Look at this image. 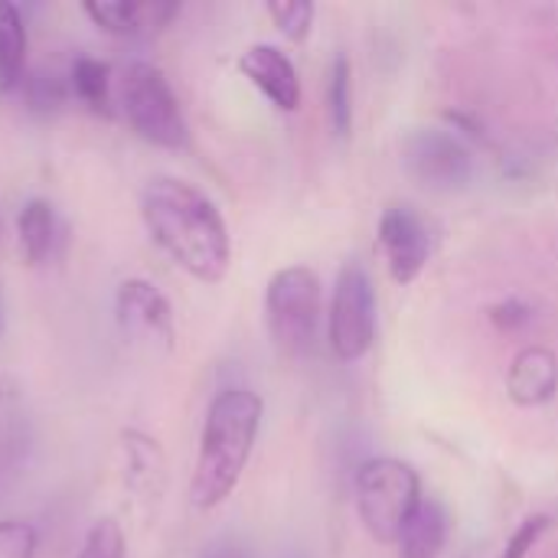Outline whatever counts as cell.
Listing matches in <instances>:
<instances>
[{
	"label": "cell",
	"instance_id": "cell-12",
	"mask_svg": "<svg viewBox=\"0 0 558 558\" xmlns=\"http://www.w3.org/2000/svg\"><path fill=\"white\" fill-rule=\"evenodd\" d=\"M239 72L278 108V111H298L301 105V78L294 62L268 43H255L239 56Z\"/></svg>",
	"mask_w": 558,
	"mask_h": 558
},
{
	"label": "cell",
	"instance_id": "cell-6",
	"mask_svg": "<svg viewBox=\"0 0 558 558\" xmlns=\"http://www.w3.org/2000/svg\"><path fill=\"white\" fill-rule=\"evenodd\" d=\"M327 340L337 360L343 363L363 360L376 340V294L360 262H347L337 275V288L327 314Z\"/></svg>",
	"mask_w": 558,
	"mask_h": 558
},
{
	"label": "cell",
	"instance_id": "cell-20",
	"mask_svg": "<svg viewBox=\"0 0 558 558\" xmlns=\"http://www.w3.org/2000/svg\"><path fill=\"white\" fill-rule=\"evenodd\" d=\"M268 16L275 20L281 36H288L291 43H304L311 33V23H314V3H307V0H271Z\"/></svg>",
	"mask_w": 558,
	"mask_h": 558
},
{
	"label": "cell",
	"instance_id": "cell-22",
	"mask_svg": "<svg viewBox=\"0 0 558 558\" xmlns=\"http://www.w3.org/2000/svg\"><path fill=\"white\" fill-rule=\"evenodd\" d=\"M36 526L26 520H0V558H36Z\"/></svg>",
	"mask_w": 558,
	"mask_h": 558
},
{
	"label": "cell",
	"instance_id": "cell-16",
	"mask_svg": "<svg viewBox=\"0 0 558 558\" xmlns=\"http://www.w3.org/2000/svg\"><path fill=\"white\" fill-rule=\"evenodd\" d=\"M26 49H29V36L20 7L0 0V95H10L13 88L23 85Z\"/></svg>",
	"mask_w": 558,
	"mask_h": 558
},
{
	"label": "cell",
	"instance_id": "cell-14",
	"mask_svg": "<svg viewBox=\"0 0 558 558\" xmlns=\"http://www.w3.org/2000/svg\"><path fill=\"white\" fill-rule=\"evenodd\" d=\"M59 216L52 209L49 199H26L20 216H16V242H20V255L29 268H39L52 258L56 242H59Z\"/></svg>",
	"mask_w": 558,
	"mask_h": 558
},
{
	"label": "cell",
	"instance_id": "cell-18",
	"mask_svg": "<svg viewBox=\"0 0 558 558\" xmlns=\"http://www.w3.org/2000/svg\"><path fill=\"white\" fill-rule=\"evenodd\" d=\"M350 59L347 56H337L333 65H330V88H327V98H330V121H333V131L337 137H347L350 128H353V85H350Z\"/></svg>",
	"mask_w": 558,
	"mask_h": 558
},
{
	"label": "cell",
	"instance_id": "cell-8",
	"mask_svg": "<svg viewBox=\"0 0 558 558\" xmlns=\"http://www.w3.org/2000/svg\"><path fill=\"white\" fill-rule=\"evenodd\" d=\"M114 317H118L124 340H131L134 347L144 343L150 350L173 353L177 320H173V307H170L167 294L157 284L144 281V278L121 281V288L114 294Z\"/></svg>",
	"mask_w": 558,
	"mask_h": 558
},
{
	"label": "cell",
	"instance_id": "cell-13",
	"mask_svg": "<svg viewBox=\"0 0 558 558\" xmlns=\"http://www.w3.org/2000/svg\"><path fill=\"white\" fill-rule=\"evenodd\" d=\"M507 392L517 405L536 409L558 392V356L549 347H526L507 369Z\"/></svg>",
	"mask_w": 558,
	"mask_h": 558
},
{
	"label": "cell",
	"instance_id": "cell-23",
	"mask_svg": "<svg viewBox=\"0 0 558 558\" xmlns=\"http://www.w3.org/2000/svg\"><path fill=\"white\" fill-rule=\"evenodd\" d=\"M549 526H553V520H549L546 513H536V517L523 520L520 530L513 533V539L507 543V549H504V556L500 558H526L530 556V549L543 539V533H546Z\"/></svg>",
	"mask_w": 558,
	"mask_h": 558
},
{
	"label": "cell",
	"instance_id": "cell-1",
	"mask_svg": "<svg viewBox=\"0 0 558 558\" xmlns=\"http://www.w3.org/2000/svg\"><path fill=\"white\" fill-rule=\"evenodd\" d=\"M147 235L203 284H219L232 262V239L219 206L180 177H154L141 193Z\"/></svg>",
	"mask_w": 558,
	"mask_h": 558
},
{
	"label": "cell",
	"instance_id": "cell-26",
	"mask_svg": "<svg viewBox=\"0 0 558 558\" xmlns=\"http://www.w3.org/2000/svg\"><path fill=\"white\" fill-rule=\"evenodd\" d=\"M0 330H3V294H0Z\"/></svg>",
	"mask_w": 558,
	"mask_h": 558
},
{
	"label": "cell",
	"instance_id": "cell-24",
	"mask_svg": "<svg viewBox=\"0 0 558 558\" xmlns=\"http://www.w3.org/2000/svg\"><path fill=\"white\" fill-rule=\"evenodd\" d=\"M490 320H494L500 330L513 333V330H523V327H530V320H533V307H526L523 301L510 298V301H504V304L490 307Z\"/></svg>",
	"mask_w": 558,
	"mask_h": 558
},
{
	"label": "cell",
	"instance_id": "cell-7",
	"mask_svg": "<svg viewBox=\"0 0 558 558\" xmlns=\"http://www.w3.org/2000/svg\"><path fill=\"white\" fill-rule=\"evenodd\" d=\"M402 167L432 193H458L474 177L471 150L445 128H412L402 137Z\"/></svg>",
	"mask_w": 558,
	"mask_h": 558
},
{
	"label": "cell",
	"instance_id": "cell-21",
	"mask_svg": "<svg viewBox=\"0 0 558 558\" xmlns=\"http://www.w3.org/2000/svg\"><path fill=\"white\" fill-rule=\"evenodd\" d=\"M75 558H128L124 549V533L114 520H98L85 539H82V549Z\"/></svg>",
	"mask_w": 558,
	"mask_h": 558
},
{
	"label": "cell",
	"instance_id": "cell-17",
	"mask_svg": "<svg viewBox=\"0 0 558 558\" xmlns=\"http://www.w3.org/2000/svg\"><path fill=\"white\" fill-rule=\"evenodd\" d=\"M69 88L78 98V105H85L92 114L111 118V69L101 59H75L69 72Z\"/></svg>",
	"mask_w": 558,
	"mask_h": 558
},
{
	"label": "cell",
	"instance_id": "cell-11",
	"mask_svg": "<svg viewBox=\"0 0 558 558\" xmlns=\"http://www.w3.org/2000/svg\"><path fill=\"white\" fill-rule=\"evenodd\" d=\"M82 10L98 29L121 39L154 36L180 16V3L157 0H88Z\"/></svg>",
	"mask_w": 558,
	"mask_h": 558
},
{
	"label": "cell",
	"instance_id": "cell-15",
	"mask_svg": "<svg viewBox=\"0 0 558 558\" xmlns=\"http://www.w3.org/2000/svg\"><path fill=\"white\" fill-rule=\"evenodd\" d=\"M445 543H448V513L438 500L422 497V504L415 507V513L409 517L399 536L402 558H438Z\"/></svg>",
	"mask_w": 558,
	"mask_h": 558
},
{
	"label": "cell",
	"instance_id": "cell-4",
	"mask_svg": "<svg viewBox=\"0 0 558 558\" xmlns=\"http://www.w3.org/2000/svg\"><path fill=\"white\" fill-rule=\"evenodd\" d=\"M422 504V481L399 458H373L356 471V513L376 543H399Z\"/></svg>",
	"mask_w": 558,
	"mask_h": 558
},
{
	"label": "cell",
	"instance_id": "cell-19",
	"mask_svg": "<svg viewBox=\"0 0 558 558\" xmlns=\"http://www.w3.org/2000/svg\"><path fill=\"white\" fill-rule=\"evenodd\" d=\"M69 85L59 78V75H46V72H36L26 78L23 85V95H26V105L29 111L36 114H56L65 101H69Z\"/></svg>",
	"mask_w": 558,
	"mask_h": 558
},
{
	"label": "cell",
	"instance_id": "cell-25",
	"mask_svg": "<svg viewBox=\"0 0 558 558\" xmlns=\"http://www.w3.org/2000/svg\"><path fill=\"white\" fill-rule=\"evenodd\" d=\"M196 558H255V553H252V546H248L245 539H239V536H219V539L206 543Z\"/></svg>",
	"mask_w": 558,
	"mask_h": 558
},
{
	"label": "cell",
	"instance_id": "cell-10",
	"mask_svg": "<svg viewBox=\"0 0 558 558\" xmlns=\"http://www.w3.org/2000/svg\"><path fill=\"white\" fill-rule=\"evenodd\" d=\"M379 245L386 252L389 271L399 284H412L432 255L428 222L412 206H389L379 219Z\"/></svg>",
	"mask_w": 558,
	"mask_h": 558
},
{
	"label": "cell",
	"instance_id": "cell-2",
	"mask_svg": "<svg viewBox=\"0 0 558 558\" xmlns=\"http://www.w3.org/2000/svg\"><path fill=\"white\" fill-rule=\"evenodd\" d=\"M262 399L252 389H222L203 422L199 454L190 477V504L216 510L239 487L262 428Z\"/></svg>",
	"mask_w": 558,
	"mask_h": 558
},
{
	"label": "cell",
	"instance_id": "cell-3",
	"mask_svg": "<svg viewBox=\"0 0 558 558\" xmlns=\"http://www.w3.org/2000/svg\"><path fill=\"white\" fill-rule=\"evenodd\" d=\"M265 320H268L271 343L284 356L291 360L311 356L317 350L320 327H324L320 278L304 265L281 268L265 291Z\"/></svg>",
	"mask_w": 558,
	"mask_h": 558
},
{
	"label": "cell",
	"instance_id": "cell-9",
	"mask_svg": "<svg viewBox=\"0 0 558 558\" xmlns=\"http://www.w3.org/2000/svg\"><path fill=\"white\" fill-rule=\"evenodd\" d=\"M118 477L121 490L131 500V510L144 523H150L167 494V458L160 445L137 428H124L118 435Z\"/></svg>",
	"mask_w": 558,
	"mask_h": 558
},
{
	"label": "cell",
	"instance_id": "cell-5",
	"mask_svg": "<svg viewBox=\"0 0 558 558\" xmlns=\"http://www.w3.org/2000/svg\"><path fill=\"white\" fill-rule=\"evenodd\" d=\"M121 108L141 141H147L154 147H167V150L186 147L190 128H186L180 98H177L170 78L157 65H150V62L128 65V72L121 78Z\"/></svg>",
	"mask_w": 558,
	"mask_h": 558
}]
</instances>
